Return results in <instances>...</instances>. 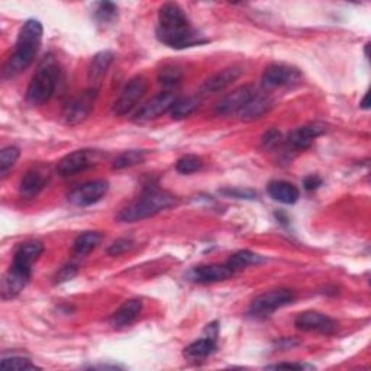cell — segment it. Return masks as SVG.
<instances>
[{
  "instance_id": "obj_1",
  "label": "cell",
  "mask_w": 371,
  "mask_h": 371,
  "mask_svg": "<svg viewBox=\"0 0 371 371\" xmlns=\"http://www.w3.org/2000/svg\"><path fill=\"white\" fill-rule=\"evenodd\" d=\"M156 34L161 44L175 49H184L208 42L203 35L191 27L187 15L176 4H165L160 8Z\"/></svg>"
},
{
  "instance_id": "obj_2",
  "label": "cell",
  "mask_w": 371,
  "mask_h": 371,
  "mask_svg": "<svg viewBox=\"0 0 371 371\" xmlns=\"http://www.w3.org/2000/svg\"><path fill=\"white\" fill-rule=\"evenodd\" d=\"M44 28L37 19H28L19 30L18 39L12 56L8 58L2 74L5 79L18 77L25 70H28L39 53L42 44Z\"/></svg>"
},
{
  "instance_id": "obj_3",
  "label": "cell",
  "mask_w": 371,
  "mask_h": 371,
  "mask_svg": "<svg viewBox=\"0 0 371 371\" xmlns=\"http://www.w3.org/2000/svg\"><path fill=\"white\" fill-rule=\"evenodd\" d=\"M61 77V67L54 54H46L38 64L27 89V102L32 106H41L51 99L57 90Z\"/></svg>"
},
{
  "instance_id": "obj_4",
  "label": "cell",
  "mask_w": 371,
  "mask_h": 371,
  "mask_svg": "<svg viewBox=\"0 0 371 371\" xmlns=\"http://www.w3.org/2000/svg\"><path fill=\"white\" fill-rule=\"evenodd\" d=\"M176 205V196L160 189L146 190L141 197L127 208H123L118 215L116 220L125 222V224H132V222L144 220L153 218L160 212Z\"/></svg>"
},
{
  "instance_id": "obj_5",
  "label": "cell",
  "mask_w": 371,
  "mask_h": 371,
  "mask_svg": "<svg viewBox=\"0 0 371 371\" xmlns=\"http://www.w3.org/2000/svg\"><path fill=\"white\" fill-rule=\"evenodd\" d=\"M296 299V294L290 289H275L265 291L253 301L250 315L257 319H264L273 315L276 310L290 305Z\"/></svg>"
},
{
  "instance_id": "obj_6",
  "label": "cell",
  "mask_w": 371,
  "mask_h": 371,
  "mask_svg": "<svg viewBox=\"0 0 371 371\" xmlns=\"http://www.w3.org/2000/svg\"><path fill=\"white\" fill-rule=\"evenodd\" d=\"M97 96L99 90L87 87L86 90L71 97L63 109V120L70 127L79 125V123L84 122L94 108Z\"/></svg>"
},
{
  "instance_id": "obj_7",
  "label": "cell",
  "mask_w": 371,
  "mask_h": 371,
  "mask_svg": "<svg viewBox=\"0 0 371 371\" xmlns=\"http://www.w3.org/2000/svg\"><path fill=\"white\" fill-rule=\"evenodd\" d=\"M148 90V82L144 76H135L132 77L125 87L122 89L119 97L115 101L112 112L116 116H123L130 113L144 97V94Z\"/></svg>"
},
{
  "instance_id": "obj_8",
  "label": "cell",
  "mask_w": 371,
  "mask_h": 371,
  "mask_svg": "<svg viewBox=\"0 0 371 371\" xmlns=\"http://www.w3.org/2000/svg\"><path fill=\"white\" fill-rule=\"evenodd\" d=\"M108 190H109V183L106 180H93L73 189L67 197L71 205L86 208L97 203L99 201H102L106 196Z\"/></svg>"
},
{
  "instance_id": "obj_9",
  "label": "cell",
  "mask_w": 371,
  "mask_h": 371,
  "mask_svg": "<svg viewBox=\"0 0 371 371\" xmlns=\"http://www.w3.org/2000/svg\"><path fill=\"white\" fill-rule=\"evenodd\" d=\"M302 80V73L291 65L271 64L263 74V86L265 89L290 87Z\"/></svg>"
},
{
  "instance_id": "obj_10",
  "label": "cell",
  "mask_w": 371,
  "mask_h": 371,
  "mask_svg": "<svg viewBox=\"0 0 371 371\" xmlns=\"http://www.w3.org/2000/svg\"><path fill=\"white\" fill-rule=\"evenodd\" d=\"M179 96L171 92V90H165L158 93L157 96H154L151 101H148L134 116V122L137 123H146L150 120H154L157 118H160L161 115L170 112L171 106L175 105V102L177 101Z\"/></svg>"
},
{
  "instance_id": "obj_11",
  "label": "cell",
  "mask_w": 371,
  "mask_h": 371,
  "mask_svg": "<svg viewBox=\"0 0 371 371\" xmlns=\"http://www.w3.org/2000/svg\"><path fill=\"white\" fill-rule=\"evenodd\" d=\"M32 277V270L25 267L11 264L6 275L2 279V286H0V293H2V299L9 301L16 298V296L27 287Z\"/></svg>"
},
{
  "instance_id": "obj_12",
  "label": "cell",
  "mask_w": 371,
  "mask_h": 371,
  "mask_svg": "<svg viewBox=\"0 0 371 371\" xmlns=\"http://www.w3.org/2000/svg\"><path fill=\"white\" fill-rule=\"evenodd\" d=\"M231 276H234V273L228 268L227 264H208L197 265L189 270L186 275V280L197 284H212L225 282Z\"/></svg>"
},
{
  "instance_id": "obj_13",
  "label": "cell",
  "mask_w": 371,
  "mask_h": 371,
  "mask_svg": "<svg viewBox=\"0 0 371 371\" xmlns=\"http://www.w3.org/2000/svg\"><path fill=\"white\" fill-rule=\"evenodd\" d=\"M94 164V153L92 150H77L63 157L57 164V175L60 177H71Z\"/></svg>"
},
{
  "instance_id": "obj_14",
  "label": "cell",
  "mask_w": 371,
  "mask_h": 371,
  "mask_svg": "<svg viewBox=\"0 0 371 371\" xmlns=\"http://www.w3.org/2000/svg\"><path fill=\"white\" fill-rule=\"evenodd\" d=\"M294 325L298 329L305 332H317L329 335L335 331L337 324L334 320L320 312H303L294 319Z\"/></svg>"
},
{
  "instance_id": "obj_15",
  "label": "cell",
  "mask_w": 371,
  "mask_h": 371,
  "mask_svg": "<svg viewBox=\"0 0 371 371\" xmlns=\"http://www.w3.org/2000/svg\"><path fill=\"white\" fill-rule=\"evenodd\" d=\"M257 94L254 86H242L235 89L232 93H228L218 102L215 112L218 115H229L234 112H239L251 99Z\"/></svg>"
},
{
  "instance_id": "obj_16",
  "label": "cell",
  "mask_w": 371,
  "mask_h": 371,
  "mask_svg": "<svg viewBox=\"0 0 371 371\" xmlns=\"http://www.w3.org/2000/svg\"><path fill=\"white\" fill-rule=\"evenodd\" d=\"M327 131L324 123H309V125H303L301 128H296L293 130L287 138H286V144L287 146H290L291 150L296 151H303L308 150V148L313 144V141L322 135Z\"/></svg>"
},
{
  "instance_id": "obj_17",
  "label": "cell",
  "mask_w": 371,
  "mask_h": 371,
  "mask_svg": "<svg viewBox=\"0 0 371 371\" xmlns=\"http://www.w3.org/2000/svg\"><path fill=\"white\" fill-rule=\"evenodd\" d=\"M242 74H244V68L241 65L227 67V68H224L222 71L216 73L215 76L209 77L203 83L202 93L203 94H209V93H218V92L225 90L234 82H237L242 76Z\"/></svg>"
},
{
  "instance_id": "obj_18",
  "label": "cell",
  "mask_w": 371,
  "mask_h": 371,
  "mask_svg": "<svg viewBox=\"0 0 371 371\" xmlns=\"http://www.w3.org/2000/svg\"><path fill=\"white\" fill-rule=\"evenodd\" d=\"M113 53L112 51H101L97 53L93 60L90 61L89 65V71H87V80H89V87L96 89V90H101L102 82L106 76V73L109 70V67L113 63Z\"/></svg>"
},
{
  "instance_id": "obj_19",
  "label": "cell",
  "mask_w": 371,
  "mask_h": 371,
  "mask_svg": "<svg viewBox=\"0 0 371 371\" xmlns=\"http://www.w3.org/2000/svg\"><path fill=\"white\" fill-rule=\"evenodd\" d=\"M142 308L144 303L141 299H130L127 302H123V305L111 316L109 325L113 329H122L132 325L141 315Z\"/></svg>"
},
{
  "instance_id": "obj_20",
  "label": "cell",
  "mask_w": 371,
  "mask_h": 371,
  "mask_svg": "<svg viewBox=\"0 0 371 371\" xmlns=\"http://www.w3.org/2000/svg\"><path fill=\"white\" fill-rule=\"evenodd\" d=\"M267 191L273 201L283 205H294L299 201L301 191L294 184L284 180H273L267 186Z\"/></svg>"
},
{
  "instance_id": "obj_21",
  "label": "cell",
  "mask_w": 371,
  "mask_h": 371,
  "mask_svg": "<svg viewBox=\"0 0 371 371\" xmlns=\"http://www.w3.org/2000/svg\"><path fill=\"white\" fill-rule=\"evenodd\" d=\"M44 253V245L39 241H28L22 242L13 256V264L25 267L28 270H32L35 261L41 257Z\"/></svg>"
},
{
  "instance_id": "obj_22",
  "label": "cell",
  "mask_w": 371,
  "mask_h": 371,
  "mask_svg": "<svg viewBox=\"0 0 371 371\" xmlns=\"http://www.w3.org/2000/svg\"><path fill=\"white\" fill-rule=\"evenodd\" d=\"M46 179L39 170H30L23 175L19 183V194L23 199H34L45 187Z\"/></svg>"
},
{
  "instance_id": "obj_23",
  "label": "cell",
  "mask_w": 371,
  "mask_h": 371,
  "mask_svg": "<svg viewBox=\"0 0 371 371\" xmlns=\"http://www.w3.org/2000/svg\"><path fill=\"white\" fill-rule=\"evenodd\" d=\"M273 108V101H271L270 97L264 96V94H256L251 101L246 103L239 112V118L245 122H251L256 119H260L261 116H264L265 113L270 112V109Z\"/></svg>"
},
{
  "instance_id": "obj_24",
  "label": "cell",
  "mask_w": 371,
  "mask_h": 371,
  "mask_svg": "<svg viewBox=\"0 0 371 371\" xmlns=\"http://www.w3.org/2000/svg\"><path fill=\"white\" fill-rule=\"evenodd\" d=\"M216 351V339L210 337H203L189 344L184 348V357L190 361H199L210 357Z\"/></svg>"
},
{
  "instance_id": "obj_25",
  "label": "cell",
  "mask_w": 371,
  "mask_h": 371,
  "mask_svg": "<svg viewBox=\"0 0 371 371\" xmlns=\"http://www.w3.org/2000/svg\"><path fill=\"white\" fill-rule=\"evenodd\" d=\"M102 238H103V235L101 232H96V231H87V232L79 235L73 244L74 254H77V256L90 254L93 250L97 249L99 245H101Z\"/></svg>"
},
{
  "instance_id": "obj_26",
  "label": "cell",
  "mask_w": 371,
  "mask_h": 371,
  "mask_svg": "<svg viewBox=\"0 0 371 371\" xmlns=\"http://www.w3.org/2000/svg\"><path fill=\"white\" fill-rule=\"evenodd\" d=\"M263 261H264V258L261 256L254 254V253H251L249 250H242V251H238V253L232 254L225 264L228 265V268L235 275V273H238V271H242L246 267L257 265V264H260Z\"/></svg>"
},
{
  "instance_id": "obj_27",
  "label": "cell",
  "mask_w": 371,
  "mask_h": 371,
  "mask_svg": "<svg viewBox=\"0 0 371 371\" xmlns=\"http://www.w3.org/2000/svg\"><path fill=\"white\" fill-rule=\"evenodd\" d=\"M199 106L197 97H179L170 109V115L175 120H182L190 116Z\"/></svg>"
},
{
  "instance_id": "obj_28",
  "label": "cell",
  "mask_w": 371,
  "mask_h": 371,
  "mask_svg": "<svg viewBox=\"0 0 371 371\" xmlns=\"http://www.w3.org/2000/svg\"><path fill=\"white\" fill-rule=\"evenodd\" d=\"M182 77H183V73H182V70L177 65L167 64L158 71V77L157 79H158V83L164 89L171 90L172 87H176L180 83Z\"/></svg>"
},
{
  "instance_id": "obj_29",
  "label": "cell",
  "mask_w": 371,
  "mask_h": 371,
  "mask_svg": "<svg viewBox=\"0 0 371 371\" xmlns=\"http://www.w3.org/2000/svg\"><path fill=\"white\" fill-rule=\"evenodd\" d=\"M93 19L99 25H111L118 19V6L112 2H99L93 11Z\"/></svg>"
},
{
  "instance_id": "obj_30",
  "label": "cell",
  "mask_w": 371,
  "mask_h": 371,
  "mask_svg": "<svg viewBox=\"0 0 371 371\" xmlns=\"http://www.w3.org/2000/svg\"><path fill=\"white\" fill-rule=\"evenodd\" d=\"M145 160V151L142 150H130L119 154L115 160H113V170H123V168H130L134 167L137 164L144 163Z\"/></svg>"
},
{
  "instance_id": "obj_31",
  "label": "cell",
  "mask_w": 371,
  "mask_h": 371,
  "mask_svg": "<svg viewBox=\"0 0 371 371\" xmlns=\"http://www.w3.org/2000/svg\"><path fill=\"white\" fill-rule=\"evenodd\" d=\"M202 167H203V160L193 154L183 156L176 163V170L180 172V175H191V172L199 171Z\"/></svg>"
},
{
  "instance_id": "obj_32",
  "label": "cell",
  "mask_w": 371,
  "mask_h": 371,
  "mask_svg": "<svg viewBox=\"0 0 371 371\" xmlns=\"http://www.w3.org/2000/svg\"><path fill=\"white\" fill-rule=\"evenodd\" d=\"M20 156L19 148L16 146H6L0 153V175L5 177L8 175V171L16 164L18 158Z\"/></svg>"
},
{
  "instance_id": "obj_33",
  "label": "cell",
  "mask_w": 371,
  "mask_h": 371,
  "mask_svg": "<svg viewBox=\"0 0 371 371\" xmlns=\"http://www.w3.org/2000/svg\"><path fill=\"white\" fill-rule=\"evenodd\" d=\"M0 367L2 368H11V370H39L37 364H34L30 358L25 357H4L2 361H0Z\"/></svg>"
},
{
  "instance_id": "obj_34",
  "label": "cell",
  "mask_w": 371,
  "mask_h": 371,
  "mask_svg": "<svg viewBox=\"0 0 371 371\" xmlns=\"http://www.w3.org/2000/svg\"><path fill=\"white\" fill-rule=\"evenodd\" d=\"M134 246V242L132 239L130 238H120V239H116L109 249H108V254L112 256V257H118V256H122L128 253L131 249Z\"/></svg>"
},
{
  "instance_id": "obj_35",
  "label": "cell",
  "mask_w": 371,
  "mask_h": 371,
  "mask_svg": "<svg viewBox=\"0 0 371 371\" xmlns=\"http://www.w3.org/2000/svg\"><path fill=\"white\" fill-rule=\"evenodd\" d=\"M77 273H79V267L77 265L67 264V265L61 267L58 273L56 275V283L57 284H63L65 282H70V280H73L74 277L77 276Z\"/></svg>"
},
{
  "instance_id": "obj_36",
  "label": "cell",
  "mask_w": 371,
  "mask_h": 371,
  "mask_svg": "<svg viewBox=\"0 0 371 371\" xmlns=\"http://www.w3.org/2000/svg\"><path fill=\"white\" fill-rule=\"evenodd\" d=\"M282 142V132L279 130H270L263 135V145L265 148H276Z\"/></svg>"
},
{
  "instance_id": "obj_37",
  "label": "cell",
  "mask_w": 371,
  "mask_h": 371,
  "mask_svg": "<svg viewBox=\"0 0 371 371\" xmlns=\"http://www.w3.org/2000/svg\"><path fill=\"white\" fill-rule=\"evenodd\" d=\"M222 193L224 194H228L231 197H237V199H254V197L257 196L254 191L251 190H237V189H225L222 190Z\"/></svg>"
},
{
  "instance_id": "obj_38",
  "label": "cell",
  "mask_w": 371,
  "mask_h": 371,
  "mask_svg": "<svg viewBox=\"0 0 371 371\" xmlns=\"http://www.w3.org/2000/svg\"><path fill=\"white\" fill-rule=\"evenodd\" d=\"M267 368H289V370H310L313 365L301 364V363H279V364H271L267 365Z\"/></svg>"
},
{
  "instance_id": "obj_39",
  "label": "cell",
  "mask_w": 371,
  "mask_h": 371,
  "mask_svg": "<svg viewBox=\"0 0 371 371\" xmlns=\"http://www.w3.org/2000/svg\"><path fill=\"white\" fill-rule=\"evenodd\" d=\"M320 186H322V179H320V177L316 176V175L308 176V177L303 180V187H305V190H308V191H313V190L319 189Z\"/></svg>"
},
{
  "instance_id": "obj_40",
  "label": "cell",
  "mask_w": 371,
  "mask_h": 371,
  "mask_svg": "<svg viewBox=\"0 0 371 371\" xmlns=\"http://www.w3.org/2000/svg\"><path fill=\"white\" fill-rule=\"evenodd\" d=\"M360 106H361L363 109H370V103H368V93H365V96H364V99L361 101Z\"/></svg>"
}]
</instances>
